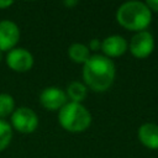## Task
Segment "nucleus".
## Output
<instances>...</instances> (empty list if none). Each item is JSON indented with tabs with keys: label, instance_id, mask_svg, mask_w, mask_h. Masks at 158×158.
<instances>
[{
	"label": "nucleus",
	"instance_id": "nucleus-15",
	"mask_svg": "<svg viewBox=\"0 0 158 158\" xmlns=\"http://www.w3.org/2000/svg\"><path fill=\"white\" fill-rule=\"evenodd\" d=\"M89 49H93V51L101 49V42H100V40H98V38L91 40L90 43H89Z\"/></svg>",
	"mask_w": 158,
	"mask_h": 158
},
{
	"label": "nucleus",
	"instance_id": "nucleus-5",
	"mask_svg": "<svg viewBox=\"0 0 158 158\" xmlns=\"http://www.w3.org/2000/svg\"><path fill=\"white\" fill-rule=\"evenodd\" d=\"M154 48V38L148 31H139L133 35L130 41L128 49L136 58H146L148 57Z\"/></svg>",
	"mask_w": 158,
	"mask_h": 158
},
{
	"label": "nucleus",
	"instance_id": "nucleus-2",
	"mask_svg": "<svg viewBox=\"0 0 158 158\" xmlns=\"http://www.w3.org/2000/svg\"><path fill=\"white\" fill-rule=\"evenodd\" d=\"M117 22L131 31H144L152 20V11L146 2L142 1H126L117 9Z\"/></svg>",
	"mask_w": 158,
	"mask_h": 158
},
{
	"label": "nucleus",
	"instance_id": "nucleus-7",
	"mask_svg": "<svg viewBox=\"0 0 158 158\" xmlns=\"http://www.w3.org/2000/svg\"><path fill=\"white\" fill-rule=\"evenodd\" d=\"M40 102L47 110H60L68 102L67 94L58 86H48L42 90L40 95Z\"/></svg>",
	"mask_w": 158,
	"mask_h": 158
},
{
	"label": "nucleus",
	"instance_id": "nucleus-1",
	"mask_svg": "<svg viewBox=\"0 0 158 158\" xmlns=\"http://www.w3.org/2000/svg\"><path fill=\"white\" fill-rule=\"evenodd\" d=\"M115 73L116 69L114 62L104 54L90 56L89 59L84 63L83 68V78L85 85L94 91L107 90L114 83Z\"/></svg>",
	"mask_w": 158,
	"mask_h": 158
},
{
	"label": "nucleus",
	"instance_id": "nucleus-14",
	"mask_svg": "<svg viewBox=\"0 0 158 158\" xmlns=\"http://www.w3.org/2000/svg\"><path fill=\"white\" fill-rule=\"evenodd\" d=\"M15 101L10 94L2 93L0 94V118H4L14 112Z\"/></svg>",
	"mask_w": 158,
	"mask_h": 158
},
{
	"label": "nucleus",
	"instance_id": "nucleus-9",
	"mask_svg": "<svg viewBox=\"0 0 158 158\" xmlns=\"http://www.w3.org/2000/svg\"><path fill=\"white\" fill-rule=\"evenodd\" d=\"M127 47L128 44L126 40L120 35H111L101 42V51L107 58L122 56L127 51Z\"/></svg>",
	"mask_w": 158,
	"mask_h": 158
},
{
	"label": "nucleus",
	"instance_id": "nucleus-18",
	"mask_svg": "<svg viewBox=\"0 0 158 158\" xmlns=\"http://www.w3.org/2000/svg\"><path fill=\"white\" fill-rule=\"evenodd\" d=\"M78 4V1H74V0H72V1H64V5H67V6H73V5H77Z\"/></svg>",
	"mask_w": 158,
	"mask_h": 158
},
{
	"label": "nucleus",
	"instance_id": "nucleus-17",
	"mask_svg": "<svg viewBox=\"0 0 158 158\" xmlns=\"http://www.w3.org/2000/svg\"><path fill=\"white\" fill-rule=\"evenodd\" d=\"M14 4V1L11 0H0V9H6L9 6H11Z\"/></svg>",
	"mask_w": 158,
	"mask_h": 158
},
{
	"label": "nucleus",
	"instance_id": "nucleus-8",
	"mask_svg": "<svg viewBox=\"0 0 158 158\" xmlns=\"http://www.w3.org/2000/svg\"><path fill=\"white\" fill-rule=\"evenodd\" d=\"M20 38L19 26L10 20L0 21V51H11Z\"/></svg>",
	"mask_w": 158,
	"mask_h": 158
},
{
	"label": "nucleus",
	"instance_id": "nucleus-10",
	"mask_svg": "<svg viewBox=\"0 0 158 158\" xmlns=\"http://www.w3.org/2000/svg\"><path fill=\"white\" fill-rule=\"evenodd\" d=\"M139 142L151 149H158V125L147 122L138 128Z\"/></svg>",
	"mask_w": 158,
	"mask_h": 158
},
{
	"label": "nucleus",
	"instance_id": "nucleus-3",
	"mask_svg": "<svg viewBox=\"0 0 158 158\" xmlns=\"http://www.w3.org/2000/svg\"><path fill=\"white\" fill-rule=\"evenodd\" d=\"M60 126L69 132H83L91 123V115L89 110L80 102H67L58 112Z\"/></svg>",
	"mask_w": 158,
	"mask_h": 158
},
{
	"label": "nucleus",
	"instance_id": "nucleus-4",
	"mask_svg": "<svg viewBox=\"0 0 158 158\" xmlns=\"http://www.w3.org/2000/svg\"><path fill=\"white\" fill-rule=\"evenodd\" d=\"M12 127L21 133H31L38 126V116L30 107H19L11 115Z\"/></svg>",
	"mask_w": 158,
	"mask_h": 158
},
{
	"label": "nucleus",
	"instance_id": "nucleus-11",
	"mask_svg": "<svg viewBox=\"0 0 158 158\" xmlns=\"http://www.w3.org/2000/svg\"><path fill=\"white\" fill-rule=\"evenodd\" d=\"M69 58L75 63H85L90 57V49L84 43H73L68 48Z\"/></svg>",
	"mask_w": 158,
	"mask_h": 158
},
{
	"label": "nucleus",
	"instance_id": "nucleus-6",
	"mask_svg": "<svg viewBox=\"0 0 158 158\" xmlns=\"http://www.w3.org/2000/svg\"><path fill=\"white\" fill-rule=\"evenodd\" d=\"M6 63L15 72H27L33 65V56L25 48H12L6 56Z\"/></svg>",
	"mask_w": 158,
	"mask_h": 158
},
{
	"label": "nucleus",
	"instance_id": "nucleus-13",
	"mask_svg": "<svg viewBox=\"0 0 158 158\" xmlns=\"http://www.w3.org/2000/svg\"><path fill=\"white\" fill-rule=\"evenodd\" d=\"M12 138V127L9 122L0 118V152L4 151L11 142Z\"/></svg>",
	"mask_w": 158,
	"mask_h": 158
},
{
	"label": "nucleus",
	"instance_id": "nucleus-19",
	"mask_svg": "<svg viewBox=\"0 0 158 158\" xmlns=\"http://www.w3.org/2000/svg\"><path fill=\"white\" fill-rule=\"evenodd\" d=\"M1 59H2V51H0V62H1Z\"/></svg>",
	"mask_w": 158,
	"mask_h": 158
},
{
	"label": "nucleus",
	"instance_id": "nucleus-12",
	"mask_svg": "<svg viewBox=\"0 0 158 158\" xmlns=\"http://www.w3.org/2000/svg\"><path fill=\"white\" fill-rule=\"evenodd\" d=\"M88 93L86 85H84L80 81H72L67 88V98L70 99L73 102H80L85 99Z\"/></svg>",
	"mask_w": 158,
	"mask_h": 158
},
{
	"label": "nucleus",
	"instance_id": "nucleus-16",
	"mask_svg": "<svg viewBox=\"0 0 158 158\" xmlns=\"http://www.w3.org/2000/svg\"><path fill=\"white\" fill-rule=\"evenodd\" d=\"M146 5L148 6V9L152 11H157L158 12V0H148L146 2Z\"/></svg>",
	"mask_w": 158,
	"mask_h": 158
}]
</instances>
